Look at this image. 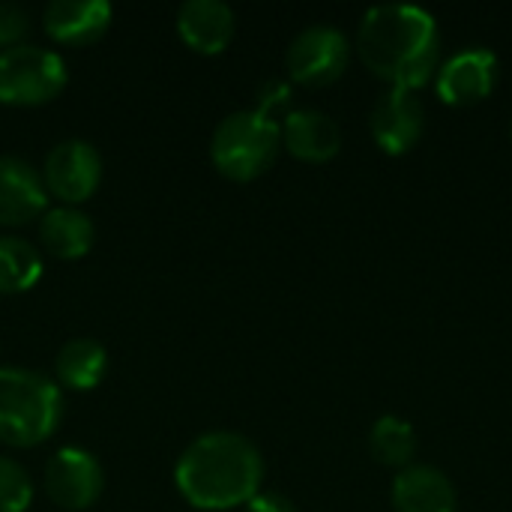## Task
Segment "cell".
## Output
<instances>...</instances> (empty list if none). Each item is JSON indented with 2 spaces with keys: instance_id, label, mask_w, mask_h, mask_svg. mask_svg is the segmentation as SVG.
Listing matches in <instances>:
<instances>
[{
  "instance_id": "obj_18",
  "label": "cell",
  "mask_w": 512,
  "mask_h": 512,
  "mask_svg": "<svg viewBox=\"0 0 512 512\" xmlns=\"http://www.w3.org/2000/svg\"><path fill=\"white\" fill-rule=\"evenodd\" d=\"M42 255L24 237H0V294H24L42 279Z\"/></svg>"
},
{
  "instance_id": "obj_5",
  "label": "cell",
  "mask_w": 512,
  "mask_h": 512,
  "mask_svg": "<svg viewBox=\"0 0 512 512\" xmlns=\"http://www.w3.org/2000/svg\"><path fill=\"white\" fill-rule=\"evenodd\" d=\"M66 60L42 45H12L0 51V102L42 105L66 87Z\"/></svg>"
},
{
  "instance_id": "obj_8",
  "label": "cell",
  "mask_w": 512,
  "mask_h": 512,
  "mask_svg": "<svg viewBox=\"0 0 512 512\" xmlns=\"http://www.w3.org/2000/svg\"><path fill=\"white\" fill-rule=\"evenodd\" d=\"M105 489L99 459L84 447H63L45 465V495L60 510H90Z\"/></svg>"
},
{
  "instance_id": "obj_1",
  "label": "cell",
  "mask_w": 512,
  "mask_h": 512,
  "mask_svg": "<svg viewBox=\"0 0 512 512\" xmlns=\"http://www.w3.org/2000/svg\"><path fill=\"white\" fill-rule=\"evenodd\" d=\"M357 54L363 66L399 90H420L441 66V30L432 12L408 3L375 6L360 18Z\"/></svg>"
},
{
  "instance_id": "obj_15",
  "label": "cell",
  "mask_w": 512,
  "mask_h": 512,
  "mask_svg": "<svg viewBox=\"0 0 512 512\" xmlns=\"http://www.w3.org/2000/svg\"><path fill=\"white\" fill-rule=\"evenodd\" d=\"M390 501L396 512H456V489L435 465H408L396 474Z\"/></svg>"
},
{
  "instance_id": "obj_9",
  "label": "cell",
  "mask_w": 512,
  "mask_h": 512,
  "mask_svg": "<svg viewBox=\"0 0 512 512\" xmlns=\"http://www.w3.org/2000/svg\"><path fill=\"white\" fill-rule=\"evenodd\" d=\"M495 84H498V57L483 45L459 48L456 54L441 60L435 72L438 99L453 108L483 102L486 96H492Z\"/></svg>"
},
{
  "instance_id": "obj_17",
  "label": "cell",
  "mask_w": 512,
  "mask_h": 512,
  "mask_svg": "<svg viewBox=\"0 0 512 512\" xmlns=\"http://www.w3.org/2000/svg\"><path fill=\"white\" fill-rule=\"evenodd\" d=\"M105 372H108V351L96 339H87V336L63 342L54 357L57 384L66 390H78V393L93 390L102 384Z\"/></svg>"
},
{
  "instance_id": "obj_20",
  "label": "cell",
  "mask_w": 512,
  "mask_h": 512,
  "mask_svg": "<svg viewBox=\"0 0 512 512\" xmlns=\"http://www.w3.org/2000/svg\"><path fill=\"white\" fill-rule=\"evenodd\" d=\"M33 504V480L9 456H0V512H27Z\"/></svg>"
},
{
  "instance_id": "obj_6",
  "label": "cell",
  "mask_w": 512,
  "mask_h": 512,
  "mask_svg": "<svg viewBox=\"0 0 512 512\" xmlns=\"http://www.w3.org/2000/svg\"><path fill=\"white\" fill-rule=\"evenodd\" d=\"M348 63H351V42L333 24L303 27L285 51L288 75L303 87H327L339 81Z\"/></svg>"
},
{
  "instance_id": "obj_19",
  "label": "cell",
  "mask_w": 512,
  "mask_h": 512,
  "mask_svg": "<svg viewBox=\"0 0 512 512\" xmlns=\"http://www.w3.org/2000/svg\"><path fill=\"white\" fill-rule=\"evenodd\" d=\"M417 447H420V441H417L414 426L402 417H393V414L375 420V426L369 432V450L387 468L405 471L408 465H414Z\"/></svg>"
},
{
  "instance_id": "obj_21",
  "label": "cell",
  "mask_w": 512,
  "mask_h": 512,
  "mask_svg": "<svg viewBox=\"0 0 512 512\" xmlns=\"http://www.w3.org/2000/svg\"><path fill=\"white\" fill-rule=\"evenodd\" d=\"M30 30V15L18 3H0V48L21 45L24 33Z\"/></svg>"
},
{
  "instance_id": "obj_3",
  "label": "cell",
  "mask_w": 512,
  "mask_h": 512,
  "mask_svg": "<svg viewBox=\"0 0 512 512\" xmlns=\"http://www.w3.org/2000/svg\"><path fill=\"white\" fill-rule=\"evenodd\" d=\"M63 420V390L42 372L0 366V441L6 447H36Z\"/></svg>"
},
{
  "instance_id": "obj_2",
  "label": "cell",
  "mask_w": 512,
  "mask_h": 512,
  "mask_svg": "<svg viewBox=\"0 0 512 512\" xmlns=\"http://www.w3.org/2000/svg\"><path fill=\"white\" fill-rule=\"evenodd\" d=\"M264 480L261 450L240 432H204L174 465L180 498L195 510L222 512L246 507Z\"/></svg>"
},
{
  "instance_id": "obj_22",
  "label": "cell",
  "mask_w": 512,
  "mask_h": 512,
  "mask_svg": "<svg viewBox=\"0 0 512 512\" xmlns=\"http://www.w3.org/2000/svg\"><path fill=\"white\" fill-rule=\"evenodd\" d=\"M243 512H297L294 507V501L291 498H285V495H279V492H258Z\"/></svg>"
},
{
  "instance_id": "obj_12",
  "label": "cell",
  "mask_w": 512,
  "mask_h": 512,
  "mask_svg": "<svg viewBox=\"0 0 512 512\" xmlns=\"http://www.w3.org/2000/svg\"><path fill=\"white\" fill-rule=\"evenodd\" d=\"M279 132H282V147H288L294 159L312 162V165L330 162L342 147L339 123L318 108L288 111L279 123Z\"/></svg>"
},
{
  "instance_id": "obj_14",
  "label": "cell",
  "mask_w": 512,
  "mask_h": 512,
  "mask_svg": "<svg viewBox=\"0 0 512 512\" xmlns=\"http://www.w3.org/2000/svg\"><path fill=\"white\" fill-rule=\"evenodd\" d=\"M114 18L108 0H51L42 12V27L54 42L90 45L102 39Z\"/></svg>"
},
{
  "instance_id": "obj_11",
  "label": "cell",
  "mask_w": 512,
  "mask_h": 512,
  "mask_svg": "<svg viewBox=\"0 0 512 512\" xmlns=\"http://www.w3.org/2000/svg\"><path fill=\"white\" fill-rule=\"evenodd\" d=\"M45 204L48 189L42 183V171L21 156L0 153V225H27L45 213Z\"/></svg>"
},
{
  "instance_id": "obj_10",
  "label": "cell",
  "mask_w": 512,
  "mask_h": 512,
  "mask_svg": "<svg viewBox=\"0 0 512 512\" xmlns=\"http://www.w3.org/2000/svg\"><path fill=\"white\" fill-rule=\"evenodd\" d=\"M369 129H372L375 144L387 156H405L423 138L426 108H423V102H420V96L414 90L390 87L375 102V108L369 114Z\"/></svg>"
},
{
  "instance_id": "obj_13",
  "label": "cell",
  "mask_w": 512,
  "mask_h": 512,
  "mask_svg": "<svg viewBox=\"0 0 512 512\" xmlns=\"http://www.w3.org/2000/svg\"><path fill=\"white\" fill-rule=\"evenodd\" d=\"M177 33L198 54H219L237 33V15L225 0H183L177 9Z\"/></svg>"
},
{
  "instance_id": "obj_16",
  "label": "cell",
  "mask_w": 512,
  "mask_h": 512,
  "mask_svg": "<svg viewBox=\"0 0 512 512\" xmlns=\"http://www.w3.org/2000/svg\"><path fill=\"white\" fill-rule=\"evenodd\" d=\"M39 240L48 249V255L60 261H75L93 249L96 225L78 207H69V204L45 207V213L39 216Z\"/></svg>"
},
{
  "instance_id": "obj_4",
  "label": "cell",
  "mask_w": 512,
  "mask_h": 512,
  "mask_svg": "<svg viewBox=\"0 0 512 512\" xmlns=\"http://www.w3.org/2000/svg\"><path fill=\"white\" fill-rule=\"evenodd\" d=\"M279 147V120L258 108H240L222 117L219 126L213 129L210 159L222 177L246 183L261 177L276 162Z\"/></svg>"
},
{
  "instance_id": "obj_24",
  "label": "cell",
  "mask_w": 512,
  "mask_h": 512,
  "mask_svg": "<svg viewBox=\"0 0 512 512\" xmlns=\"http://www.w3.org/2000/svg\"><path fill=\"white\" fill-rule=\"evenodd\" d=\"M510 138H512V123H510Z\"/></svg>"
},
{
  "instance_id": "obj_7",
  "label": "cell",
  "mask_w": 512,
  "mask_h": 512,
  "mask_svg": "<svg viewBox=\"0 0 512 512\" xmlns=\"http://www.w3.org/2000/svg\"><path fill=\"white\" fill-rule=\"evenodd\" d=\"M42 183L60 204L78 207L102 183V156L84 138L57 141L42 165Z\"/></svg>"
},
{
  "instance_id": "obj_23",
  "label": "cell",
  "mask_w": 512,
  "mask_h": 512,
  "mask_svg": "<svg viewBox=\"0 0 512 512\" xmlns=\"http://www.w3.org/2000/svg\"><path fill=\"white\" fill-rule=\"evenodd\" d=\"M288 96H291V90H288L285 84L270 81V84H267V90H261V105H258V111H264V114H270V117H273V105H285V102H288Z\"/></svg>"
}]
</instances>
